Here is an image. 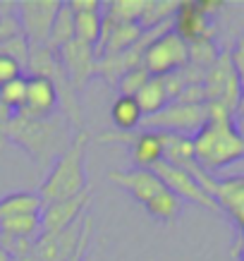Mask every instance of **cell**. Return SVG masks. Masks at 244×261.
<instances>
[{
  "label": "cell",
  "mask_w": 244,
  "mask_h": 261,
  "mask_svg": "<svg viewBox=\"0 0 244 261\" xmlns=\"http://www.w3.org/2000/svg\"><path fill=\"white\" fill-rule=\"evenodd\" d=\"M189 65V43L173 32V27L158 34L149 46L144 48L142 67L149 77H168Z\"/></svg>",
  "instance_id": "3"
},
{
  "label": "cell",
  "mask_w": 244,
  "mask_h": 261,
  "mask_svg": "<svg viewBox=\"0 0 244 261\" xmlns=\"http://www.w3.org/2000/svg\"><path fill=\"white\" fill-rule=\"evenodd\" d=\"M192 146L197 163L208 175L244 159V142L237 135L235 115L221 103H208V120L192 137Z\"/></svg>",
  "instance_id": "1"
},
{
  "label": "cell",
  "mask_w": 244,
  "mask_h": 261,
  "mask_svg": "<svg viewBox=\"0 0 244 261\" xmlns=\"http://www.w3.org/2000/svg\"><path fill=\"white\" fill-rule=\"evenodd\" d=\"M235 127H237V135L242 137L244 142V115H235Z\"/></svg>",
  "instance_id": "32"
},
{
  "label": "cell",
  "mask_w": 244,
  "mask_h": 261,
  "mask_svg": "<svg viewBox=\"0 0 244 261\" xmlns=\"http://www.w3.org/2000/svg\"><path fill=\"white\" fill-rule=\"evenodd\" d=\"M12 261H39L36 256H24V259H12Z\"/></svg>",
  "instance_id": "35"
},
{
  "label": "cell",
  "mask_w": 244,
  "mask_h": 261,
  "mask_svg": "<svg viewBox=\"0 0 244 261\" xmlns=\"http://www.w3.org/2000/svg\"><path fill=\"white\" fill-rule=\"evenodd\" d=\"M0 235H5V238L39 240V235H41V216H15V218H0Z\"/></svg>",
  "instance_id": "20"
},
{
  "label": "cell",
  "mask_w": 244,
  "mask_h": 261,
  "mask_svg": "<svg viewBox=\"0 0 244 261\" xmlns=\"http://www.w3.org/2000/svg\"><path fill=\"white\" fill-rule=\"evenodd\" d=\"M206 120H208V103L170 101L156 115L144 118L139 127L151 129V132H173V135L194 137L206 125Z\"/></svg>",
  "instance_id": "4"
},
{
  "label": "cell",
  "mask_w": 244,
  "mask_h": 261,
  "mask_svg": "<svg viewBox=\"0 0 244 261\" xmlns=\"http://www.w3.org/2000/svg\"><path fill=\"white\" fill-rule=\"evenodd\" d=\"M146 0H113V3H103V15L113 19V22H137L144 12Z\"/></svg>",
  "instance_id": "23"
},
{
  "label": "cell",
  "mask_w": 244,
  "mask_h": 261,
  "mask_svg": "<svg viewBox=\"0 0 244 261\" xmlns=\"http://www.w3.org/2000/svg\"><path fill=\"white\" fill-rule=\"evenodd\" d=\"M197 5H199V10H201L206 17L215 15V12H221V8H225V3H223V0H197Z\"/></svg>",
  "instance_id": "30"
},
{
  "label": "cell",
  "mask_w": 244,
  "mask_h": 261,
  "mask_svg": "<svg viewBox=\"0 0 244 261\" xmlns=\"http://www.w3.org/2000/svg\"><path fill=\"white\" fill-rule=\"evenodd\" d=\"M72 27H74V41L96 48L98 39H101L103 8L89 10V12H72Z\"/></svg>",
  "instance_id": "19"
},
{
  "label": "cell",
  "mask_w": 244,
  "mask_h": 261,
  "mask_svg": "<svg viewBox=\"0 0 244 261\" xmlns=\"http://www.w3.org/2000/svg\"><path fill=\"white\" fill-rule=\"evenodd\" d=\"M89 235H91V221H89V214H84L65 230H58L50 235H39L36 247H34V256L39 261H67Z\"/></svg>",
  "instance_id": "5"
},
{
  "label": "cell",
  "mask_w": 244,
  "mask_h": 261,
  "mask_svg": "<svg viewBox=\"0 0 244 261\" xmlns=\"http://www.w3.org/2000/svg\"><path fill=\"white\" fill-rule=\"evenodd\" d=\"M173 32L187 43H199V41H211L213 24L211 17H206L199 10L197 0H182V3H177V10H175Z\"/></svg>",
  "instance_id": "13"
},
{
  "label": "cell",
  "mask_w": 244,
  "mask_h": 261,
  "mask_svg": "<svg viewBox=\"0 0 244 261\" xmlns=\"http://www.w3.org/2000/svg\"><path fill=\"white\" fill-rule=\"evenodd\" d=\"M87 146H89V135L87 132H77L74 139L67 144V149L58 156L56 166L50 168V173L46 175V180H43V185L39 190V197L43 201V206L77 197L84 190H89L87 168H84Z\"/></svg>",
  "instance_id": "2"
},
{
  "label": "cell",
  "mask_w": 244,
  "mask_h": 261,
  "mask_svg": "<svg viewBox=\"0 0 244 261\" xmlns=\"http://www.w3.org/2000/svg\"><path fill=\"white\" fill-rule=\"evenodd\" d=\"M58 58H60L65 77H67V82H70L72 87H82L89 77L96 74L98 56H96L94 46H87V43H79V41L72 39L70 43H65L58 50Z\"/></svg>",
  "instance_id": "12"
},
{
  "label": "cell",
  "mask_w": 244,
  "mask_h": 261,
  "mask_svg": "<svg viewBox=\"0 0 244 261\" xmlns=\"http://www.w3.org/2000/svg\"><path fill=\"white\" fill-rule=\"evenodd\" d=\"M134 98L139 103L144 118L156 115L158 111H163L168 103H170V96H168V89H166V80H163V77H149V82L137 91Z\"/></svg>",
  "instance_id": "16"
},
{
  "label": "cell",
  "mask_w": 244,
  "mask_h": 261,
  "mask_svg": "<svg viewBox=\"0 0 244 261\" xmlns=\"http://www.w3.org/2000/svg\"><path fill=\"white\" fill-rule=\"evenodd\" d=\"M46 120H32L24 118V115H12V118L5 122V132H8L17 144H22L24 149H29L36 156H46V151L53 146L56 142V127H50Z\"/></svg>",
  "instance_id": "8"
},
{
  "label": "cell",
  "mask_w": 244,
  "mask_h": 261,
  "mask_svg": "<svg viewBox=\"0 0 244 261\" xmlns=\"http://www.w3.org/2000/svg\"><path fill=\"white\" fill-rule=\"evenodd\" d=\"M89 201H91V190H84L77 197L63 199V201H53L41 208V235H50L58 230H65L74 221H79L87 214Z\"/></svg>",
  "instance_id": "10"
},
{
  "label": "cell",
  "mask_w": 244,
  "mask_h": 261,
  "mask_svg": "<svg viewBox=\"0 0 244 261\" xmlns=\"http://www.w3.org/2000/svg\"><path fill=\"white\" fill-rule=\"evenodd\" d=\"M17 77H22V65L8 53H0V87L17 80Z\"/></svg>",
  "instance_id": "27"
},
{
  "label": "cell",
  "mask_w": 244,
  "mask_h": 261,
  "mask_svg": "<svg viewBox=\"0 0 244 261\" xmlns=\"http://www.w3.org/2000/svg\"><path fill=\"white\" fill-rule=\"evenodd\" d=\"M24 91H26V77H17L0 87V108L8 111L10 115L19 113L24 103Z\"/></svg>",
  "instance_id": "25"
},
{
  "label": "cell",
  "mask_w": 244,
  "mask_h": 261,
  "mask_svg": "<svg viewBox=\"0 0 244 261\" xmlns=\"http://www.w3.org/2000/svg\"><path fill=\"white\" fill-rule=\"evenodd\" d=\"M58 89L48 77H26V91H24V103L17 115L32 120H46L53 118V113L58 108Z\"/></svg>",
  "instance_id": "11"
},
{
  "label": "cell",
  "mask_w": 244,
  "mask_h": 261,
  "mask_svg": "<svg viewBox=\"0 0 244 261\" xmlns=\"http://www.w3.org/2000/svg\"><path fill=\"white\" fill-rule=\"evenodd\" d=\"M146 211H149L153 218H158V221H175L177 216H180L182 211V199H177L170 190L160 192L156 199H151L149 204L144 206Z\"/></svg>",
  "instance_id": "24"
},
{
  "label": "cell",
  "mask_w": 244,
  "mask_h": 261,
  "mask_svg": "<svg viewBox=\"0 0 244 261\" xmlns=\"http://www.w3.org/2000/svg\"><path fill=\"white\" fill-rule=\"evenodd\" d=\"M111 120L120 132H134L142 125V108L134 96H118L111 106Z\"/></svg>",
  "instance_id": "18"
},
{
  "label": "cell",
  "mask_w": 244,
  "mask_h": 261,
  "mask_svg": "<svg viewBox=\"0 0 244 261\" xmlns=\"http://www.w3.org/2000/svg\"><path fill=\"white\" fill-rule=\"evenodd\" d=\"M0 19H3V10H0Z\"/></svg>",
  "instance_id": "36"
},
{
  "label": "cell",
  "mask_w": 244,
  "mask_h": 261,
  "mask_svg": "<svg viewBox=\"0 0 244 261\" xmlns=\"http://www.w3.org/2000/svg\"><path fill=\"white\" fill-rule=\"evenodd\" d=\"M63 8L60 0H22L15 5L19 29H24L29 46H46L50 27Z\"/></svg>",
  "instance_id": "6"
},
{
  "label": "cell",
  "mask_w": 244,
  "mask_h": 261,
  "mask_svg": "<svg viewBox=\"0 0 244 261\" xmlns=\"http://www.w3.org/2000/svg\"><path fill=\"white\" fill-rule=\"evenodd\" d=\"M98 142H127L129 151H132V161L134 168H142V170H151V168L163 161V142L158 132L151 129H142V132H115V135H101Z\"/></svg>",
  "instance_id": "9"
},
{
  "label": "cell",
  "mask_w": 244,
  "mask_h": 261,
  "mask_svg": "<svg viewBox=\"0 0 244 261\" xmlns=\"http://www.w3.org/2000/svg\"><path fill=\"white\" fill-rule=\"evenodd\" d=\"M67 8H70L72 12H89V10H101L103 3L101 0H70Z\"/></svg>",
  "instance_id": "29"
},
{
  "label": "cell",
  "mask_w": 244,
  "mask_h": 261,
  "mask_svg": "<svg viewBox=\"0 0 244 261\" xmlns=\"http://www.w3.org/2000/svg\"><path fill=\"white\" fill-rule=\"evenodd\" d=\"M235 115H244V89H242V96H239V103H237V113Z\"/></svg>",
  "instance_id": "33"
},
{
  "label": "cell",
  "mask_w": 244,
  "mask_h": 261,
  "mask_svg": "<svg viewBox=\"0 0 244 261\" xmlns=\"http://www.w3.org/2000/svg\"><path fill=\"white\" fill-rule=\"evenodd\" d=\"M151 170L158 175V180L163 182L177 199H182V201H192V204H199V206H206V208L218 211L215 199H213L211 194H208V192H206L204 187L187 173V170H182V168H177V166H170V163H166V161L156 163Z\"/></svg>",
  "instance_id": "7"
},
{
  "label": "cell",
  "mask_w": 244,
  "mask_h": 261,
  "mask_svg": "<svg viewBox=\"0 0 244 261\" xmlns=\"http://www.w3.org/2000/svg\"><path fill=\"white\" fill-rule=\"evenodd\" d=\"M87 245H89V238L84 240L82 245H79V249H77V252H74V254H72V256H70V259H67V261H84V252H87Z\"/></svg>",
  "instance_id": "31"
},
{
  "label": "cell",
  "mask_w": 244,
  "mask_h": 261,
  "mask_svg": "<svg viewBox=\"0 0 244 261\" xmlns=\"http://www.w3.org/2000/svg\"><path fill=\"white\" fill-rule=\"evenodd\" d=\"M108 180L115 182L118 187L127 190L142 206H146L151 199H156L160 192H166L168 187L158 180V175L153 170H142V168H132V170H111Z\"/></svg>",
  "instance_id": "14"
},
{
  "label": "cell",
  "mask_w": 244,
  "mask_h": 261,
  "mask_svg": "<svg viewBox=\"0 0 244 261\" xmlns=\"http://www.w3.org/2000/svg\"><path fill=\"white\" fill-rule=\"evenodd\" d=\"M74 39V27H72V10L67 8V3H63V8L58 12L56 22L50 27V34H48V41H46V48L58 53L65 43H70Z\"/></svg>",
  "instance_id": "21"
},
{
  "label": "cell",
  "mask_w": 244,
  "mask_h": 261,
  "mask_svg": "<svg viewBox=\"0 0 244 261\" xmlns=\"http://www.w3.org/2000/svg\"><path fill=\"white\" fill-rule=\"evenodd\" d=\"M213 199L218 208L237 223V228L244 232V177H228V180H215Z\"/></svg>",
  "instance_id": "15"
},
{
  "label": "cell",
  "mask_w": 244,
  "mask_h": 261,
  "mask_svg": "<svg viewBox=\"0 0 244 261\" xmlns=\"http://www.w3.org/2000/svg\"><path fill=\"white\" fill-rule=\"evenodd\" d=\"M149 82V72L144 70L142 65L139 67H132L127 70L118 82H115V89L120 91V96H137V91Z\"/></svg>",
  "instance_id": "26"
},
{
  "label": "cell",
  "mask_w": 244,
  "mask_h": 261,
  "mask_svg": "<svg viewBox=\"0 0 244 261\" xmlns=\"http://www.w3.org/2000/svg\"><path fill=\"white\" fill-rule=\"evenodd\" d=\"M0 261H12V259H10V254L5 252V249H3V247H0Z\"/></svg>",
  "instance_id": "34"
},
{
  "label": "cell",
  "mask_w": 244,
  "mask_h": 261,
  "mask_svg": "<svg viewBox=\"0 0 244 261\" xmlns=\"http://www.w3.org/2000/svg\"><path fill=\"white\" fill-rule=\"evenodd\" d=\"M43 201L39 192H15L0 199V218H15V216H41Z\"/></svg>",
  "instance_id": "17"
},
{
  "label": "cell",
  "mask_w": 244,
  "mask_h": 261,
  "mask_svg": "<svg viewBox=\"0 0 244 261\" xmlns=\"http://www.w3.org/2000/svg\"><path fill=\"white\" fill-rule=\"evenodd\" d=\"M230 65L235 70V77L239 82V87L244 89V34L235 41V46L230 50Z\"/></svg>",
  "instance_id": "28"
},
{
  "label": "cell",
  "mask_w": 244,
  "mask_h": 261,
  "mask_svg": "<svg viewBox=\"0 0 244 261\" xmlns=\"http://www.w3.org/2000/svg\"><path fill=\"white\" fill-rule=\"evenodd\" d=\"M175 10H177L175 0H146L144 12L139 17V27L142 29H153V27H160L166 22H173Z\"/></svg>",
  "instance_id": "22"
}]
</instances>
